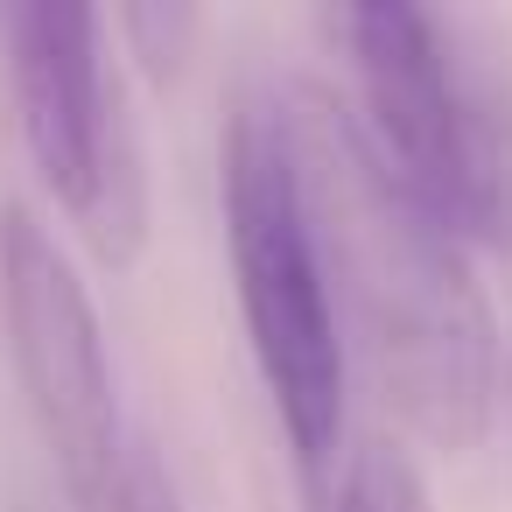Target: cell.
I'll use <instances>...</instances> for the list:
<instances>
[{"label":"cell","instance_id":"obj_7","mask_svg":"<svg viewBox=\"0 0 512 512\" xmlns=\"http://www.w3.org/2000/svg\"><path fill=\"white\" fill-rule=\"evenodd\" d=\"M78 512H183V498H176V477L162 470L155 442L134 435L127 456H120V470H113V477L99 484V498H85Z\"/></svg>","mask_w":512,"mask_h":512},{"label":"cell","instance_id":"obj_8","mask_svg":"<svg viewBox=\"0 0 512 512\" xmlns=\"http://www.w3.org/2000/svg\"><path fill=\"white\" fill-rule=\"evenodd\" d=\"M197 29H204L197 8H120V15H113V43H127V57H141L155 78L190 57Z\"/></svg>","mask_w":512,"mask_h":512},{"label":"cell","instance_id":"obj_2","mask_svg":"<svg viewBox=\"0 0 512 512\" xmlns=\"http://www.w3.org/2000/svg\"><path fill=\"white\" fill-rule=\"evenodd\" d=\"M218 197H225V253H232V295L246 316L253 365L267 379V400L281 414L295 477L316 512H330L344 477V386L351 351L330 295V267L309 225L281 85L239 92L225 141H218Z\"/></svg>","mask_w":512,"mask_h":512},{"label":"cell","instance_id":"obj_4","mask_svg":"<svg viewBox=\"0 0 512 512\" xmlns=\"http://www.w3.org/2000/svg\"><path fill=\"white\" fill-rule=\"evenodd\" d=\"M0 64L43 190L106 267H134L148 246V148L127 106L113 15L85 0H15L0 8Z\"/></svg>","mask_w":512,"mask_h":512},{"label":"cell","instance_id":"obj_5","mask_svg":"<svg viewBox=\"0 0 512 512\" xmlns=\"http://www.w3.org/2000/svg\"><path fill=\"white\" fill-rule=\"evenodd\" d=\"M0 330H8V365L29 421L50 442L64 498L78 512L120 470L134 428L120 407V372L92 288L29 204H0Z\"/></svg>","mask_w":512,"mask_h":512},{"label":"cell","instance_id":"obj_6","mask_svg":"<svg viewBox=\"0 0 512 512\" xmlns=\"http://www.w3.org/2000/svg\"><path fill=\"white\" fill-rule=\"evenodd\" d=\"M330 512H435V505H428L421 463L400 442H358L344 456V477H337Z\"/></svg>","mask_w":512,"mask_h":512},{"label":"cell","instance_id":"obj_1","mask_svg":"<svg viewBox=\"0 0 512 512\" xmlns=\"http://www.w3.org/2000/svg\"><path fill=\"white\" fill-rule=\"evenodd\" d=\"M309 225L330 267L344 351L428 449H470L498 407V316L470 246L407 197L330 85H281Z\"/></svg>","mask_w":512,"mask_h":512},{"label":"cell","instance_id":"obj_3","mask_svg":"<svg viewBox=\"0 0 512 512\" xmlns=\"http://www.w3.org/2000/svg\"><path fill=\"white\" fill-rule=\"evenodd\" d=\"M323 29L344 50V106L407 197L463 246L512 239V92L463 29L414 0H351Z\"/></svg>","mask_w":512,"mask_h":512}]
</instances>
